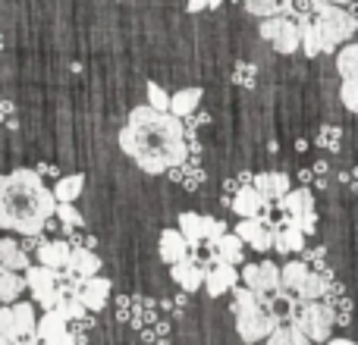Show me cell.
Instances as JSON below:
<instances>
[{
    "label": "cell",
    "mask_w": 358,
    "mask_h": 345,
    "mask_svg": "<svg viewBox=\"0 0 358 345\" xmlns=\"http://www.w3.org/2000/svg\"><path fill=\"white\" fill-rule=\"evenodd\" d=\"M189 245L192 242L182 235V229H164L161 233V239H157V254H161V260L164 264H179V260H185L189 258Z\"/></svg>",
    "instance_id": "obj_12"
},
{
    "label": "cell",
    "mask_w": 358,
    "mask_h": 345,
    "mask_svg": "<svg viewBox=\"0 0 358 345\" xmlns=\"http://www.w3.org/2000/svg\"><path fill=\"white\" fill-rule=\"evenodd\" d=\"M57 216H60L63 226H82V223H85V220H82V214L73 207V204H57Z\"/></svg>",
    "instance_id": "obj_36"
},
{
    "label": "cell",
    "mask_w": 358,
    "mask_h": 345,
    "mask_svg": "<svg viewBox=\"0 0 358 345\" xmlns=\"http://www.w3.org/2000/svg\"><path fill=\"white\" fill-rule=\"evenodd\" d=\"M242 286L255 289L258 295H277L283 286V267H277V260H261V264H245L242 267Z\"/></svg>",
    "instance_id": "obj_8"
},
{
    "label": "cell",
    "mask_w": 358,
    "mask_h": 345,
    "mask_svg": "<svg viewBox=\"0 0 358 345\" xmlns=\"http://www.w3.org/2000/svg\"><path fill=\"white\" fill-rule=\"evenodd\" d=\"M223 3V0H210V10H217V6H220Z\"/></svg>",
    "instance_id": "obj_41"
},
{
    "label": "cell",
    "mask_w": 358,
    "mask_h": 345,
    "mask_svg": "<svg viewBox=\"0 0 358 345\" xmlns=\"http://www.w3.org/2000/svg\"><path fill=\"white\" fill-rule=\"evenodd\" d=\"M236 233L245 239V245H252L255 251H271L273 248V226H267L261 216H245L239 220Z\"/></svg>",
    "instance_id": "obj_11"
},
{
    "label": "cell",
    "mask_w": 358,
    "mask_h": 345,
    "mask_svg": "<svg viewBox=\"0 0 358 345\" xmlns=\"http://www.w3.org/2000/svg\"><path fill=\"white\" fill-rule=\"evenodd\" d=\"M308 273L311 270L302 264V260H286V264H283V286L289 292H299V289H302V283L308 279Z\"/></svg>",
    "instance_id": "obj_31"
},
{
    "label": "cell",
    "mask_w": 358,
    "mask_h": 345,
    "mask_svg": "<svg viewBox=\"0 0 358 345\" xmlns=\"http://www.w3.org/2000/svg\"><path fill=\"white\" fill-rule=\"evenodd\" d=\"M305 235H308V233L289 220L283 229H273V251H280V254H299L305 248Z\"/></svg>",
    "instance_id": "obj_18"
},
{
    "label": "cell",
    "mask_w": 358,
    "mask_h": 345,
    "mask_svg": "<svg viewBox=\"0 0 358 345\" xmlns=\"http://www.w3.org/2000/svg\"><path fill=\"white\" fill-rule=\"evenodd\" d=\"M110 289H113V283L107 277H88L85 283H82V302H85V308L88 311H101V308H107V302H110Z\"/></svg>",
    "instance_id": "obj_13"
},
{
    "label": "cell",
    "mask_w": 358,
    "mask_h": 345,
    "mask_svg": "<svg viewBox=\"0 0 358 345\" xmlns=\"http://www.w3.org/2000/svg\"><path fill=\"white\" fill-rule=\"evenodd\" d=\"M324 345H358V342H352V339H343V336H334V339H327Z\"/></svg>",
    "instance_id": "obj_38"
},
{
    "label": "cell",
    "mask_w": 358,
    "mask_h": 345,
    "mask_svg": "<svg viewBox=\"0 0 358 345\" xmlns=\"http://www.w3.org/2000/svg\"><path fill=\"white\" fill-rule=\"evenodd\" d=\"M82 191H85V176L82 172H69V176H60L54 182V195L60 204H73Z\"/></svg>",
    "instance_id": "obj_25"
},
{
    "label": "cell",
    "mask_w": 358,
    "mask_h": 345,
    "mask_svg": "<svg viewBox=\"0 0 358 345\" xmlns=\"http://www.w3.org/2000/svg\"><path fill=\"white\" fill-rule=\"evenodd\" d=\"M264 207H267V198L261 195L255 185H242L233 198V210L242 216V220H245V216H261Z\"/></svg>",
    "instance_id": "obj_17"
},
{
    "label": "cell",
    "mask_w": 358,
    "mask_h": 345,
    "mask_svg": "<svg viewBox=\"0 0 358 345\" xmlns=\"http://www.w3.org/2000/svg\"><path fill=\"white\" fill-rule=\"evenodd\" d=\"M0 267H6V270H19V273H25L31 267L25 248L19 245L13 235H3V239H0Z\"/></svg>",
    "instance_id": "obj_19"
},
{
    "label": "cell",
    "mask_w": 358,
    "mask_h": 345,
    "mask_svg": "<svg viewBox=\"0 0 358 345\" xmlns=\"http://www.w3.org/2000/svg\"><path fill=\"white\" fill-rule=\"evenodd\" d=\"M280 204H283L286 216H289L296 226H302L305 233H315L317 210H315V195H311L308 189H292Z\"/></svg>",
    "instance_id": "obj_9"
},
{
    "label": "cell",
    "mask_w": 358,
    "mask_h": 345,
    "mask_svg": "<svg viewBox=\"0 0 358 345\" xmlns=\"http://www.w3.org/2000/svg\"><path fill=\"white\" fill-rule=\"evenodd\" d=\"M170 279H176L179 289H185V292H198V289L204 286V279H208V273H204L192 258H185V260H179V264L170 267Z\"/></svg>",
    "instance_id": "obj_16"
},
{
    "label": "cell",
    "mask_w": 358,
    "mask_h": 345,
    "mask_svg": "<svg viewBox=\"0 0 358 345\" xmlns=\"http://www.w3.org/2000/svg\"><path fill=\"white\" fill-rule=\"evenodd\" d=\"M0 336H3V345H16V342L25 345V342L38 339L35 304H29V302L3 304L0 308Z\"/></svg>",
    "instance_id": "obj_5"
},
{
    "label": "cell",
    "mask_w": 358,
    "mask_h": 345,
    "mask_svg": "<svg viewBox=\"0 0 358 345\" xmlns=\"http://www.w3.org/2000/svg\"><path fill=\"white\" fill-rule=\"evenodd\" d=\"M336 73H340L343 79H352V75H358V44L355 41L343 44V47L336 50Z\"/></svg>",
    "instance_id": "obj_28"
},
{
    "label": "cell",
    "mask_w": 358,
    "mask_h": 345,
    "mask_svg": "<svg viewBox=\"0 0 358 345\" xmlns=\"http://www.w3.org/2000/svg\"><path fill=\"white\" fill-rule=\"evenodd\" d=\"M57 195L38 170H13L0 179V229L19 235H41L50 216H57Z\"/></svg>",
    "instance_id": "obj_2"
},
{
    "label": "cell",
    "mask_w": 358,
    "mask_h": 345,
    "mask_svg": "<svg viewBox=\"0 0 358 345\" xmlns=\"http://www.w3.org/2000/svg\"><path fill=\"white\" fill-rule=\"evenodd\" d=\"M292 323H296L299 330H305V333L311 336L317 345H324L327 339H334V311H330V304H321V302H302L299 298V308H296V317H292Z\"/></svg>",
    "instance_id": "obj_6"
},
{
    "label": "cell",
    "mask_w": 358,
    "mask_h": 345,
    "mask_svg": "<svg viewBox=\"0 0 358 345\" xmlns=\"http://www.w3.org/2000/svg\"><path fill=\"white\" fill-rule=\"evenodd\" d=\"M242 6H245V13H252L258 19H271V16H277L280 0H242Z\"/></svg>",
    "instance_id": "obj_32"
},
{
    "label": "cell",
    "mask_w": 358,
    "mask_h": 345,
    "mask_svg": "<svg viewBox=\"0 0 358 345\" xmlns=\"http://www.w3.org/2000/svg\"><path fill=\"white\" fill-rule=\"evenodd\" d=\"M340 98H343V104H346V110L358 113V75H352V79H343Z\"/></svg>",
    "instance_id": "obj_34"
},
{
    "label": "cell",
    "mask_w": 358,
    "mask_h": 345,
    "mask_svg": "<svg viewBox=\"0 0 358 345\" xmlns=\"http://www.w3.org/2000/svg\"><path fill=\"white\" fill-rule=\"evenodd\" d=\"M201 88L198 85H189V88H179V91L173 94V101H170V113L179 119L192 117V113L198 110V104H201Z\"/></svg>",
    "instance_id": "obj_23"
},
{
    "label": "cell",
    "mask_w": 358,
    "mask_h": 345,
    "mask_svg": "<svg viewBox=\"0 0 358 345\" xmlns=\"http://www.w3.org/2000/svg\"><path fill=\"white\" fill-rule=\"evenodd\" d=\"M315 22H317V31H321V41H324V54H336L343 44L352 41L355 35V19L346 6L340 3H317L315 6Z\"/></svg>",
    "instance_id": "obj_4"
},
{
    "label": "cell",
    "mask_w": 358,
    "mask_h": 345,
    "mask_svg": "<svg viewBox=\"0 0 358 345\" xmlns=\"http://www.w3.org/2000/svg\"><path fill=\"white\" fill-rule=\"evenodd\" d=\"M25 286H29L25 273H19V270H6V267H0V302H3V304H16Z\"/></svg>",
    "instance_id": "obj_22"
},
{
    "label": "cell",
    "mask_w": 358,
    "mask_h": 345,
    "mask_svg": "<svg viewBox=\"0 0 358 345\" xmlns=\"http://www.w3.org/2000/svg\"><path fill=\"white\" fill-rule=\"evenodd\" d=\"M66 314H63L60 308H54V311H44V317L38 321V339H41L44 345L48 342H54V339H60V336H66L69 330H66Z\"/></svg>",
    "instance_id": "obj_20"
},
{
    "label": "cell",
    "mask_w": 358,
    "mask_h": 345,
    "mask_svg": "<svg viewBox=\"0 0 358 345\" xmlns=\"http://www.w3.org/2000/svg\"><path fill=\"white\" fill-rule=\"evenodd\" d=\"M236 298H233V317H236V330H239V339L255 345V342H267V336L280 327L277 317L271 314L261 295L248 286H236Z\"/></svg>",
    "instance_id": "obj_3"
},
{
    "label": "cell",
    "mask_w": 358,
    "mask_h": 345,
    "mask_svg": "<svg viewBox=\"0 0 358 345\" xmlns=\"http://www.w3.org/2000/svg\"><path fill=\"white\" fill-rule=\"evenodd\" d=\"M198 10H210V0H189V13H198Z\"/></svg>",
    "instance_id": "obj_37"
},
{
    "label": "cell",
    "mask_w": 358,
    "mask_h": 345,
    "mask_svg": "<svg viewBox=\"0 0 358 345\" xmlns=\"http://www.w3.org/2000/svg\"><path fill=\"white\" fill-rule=\"evenodd\" d=\"M120 148L142 172L164 176L185 161V138L179 117L170 110H155L151 104L132 107L126 126L120 129Z\"/></svg>",
    "instance_id": "obj_1"
},
{
    "label": "cell",
    "mask_w": 358,
    "mask_h": 345,
    "mask_svg": "<svg viewBox=\"0 0 358 345\" xmlns=\"http://www.w3.org/2000/svg\"><path fill=\"white\" fill-rule=\"evenodd\" d=\"M69 258H73V245L63 239H54V242H41L38 245V264L44 267H54V270H66L69 267Z\"/></svg>",
    "instance_id": "obj_15"
},
{
    "label": "cell",
    "mask_w": 358,
    "mask_h": 345,
    "mask_svg": "<svg viewBox=\"0 0 358 345\" xmlns=\"http://www.w3.org/2000/svg\"><path fill=\"white\" fill-rule=\"evenodd\" d=\"M66 273H73V277H98L101 273V258L98 254H92L88 248H73V258H69V267Z\"/></svg>",
    "instance_id": "obj_24"
},
{
    "label": "cell",
    "mask_w": 358,
    "mask_h": 345,
    "mask_svg": "<svg viewBox=\"0 0 358 345\" xmlns=\"http://www.w3.org/2000/svg\"><path fill=\"white\" fill-rule=\"evenodd\" d=\"M324 3H340V6H346V3H352V0H324Z\"/></svg>",
    "instance_id": "obj_40"
},
{
    "label": "cell",
    "mask_w": 358,
    "mask_h": 345,
    "mask_svg": "<svg viewBox=\"0 0 358 345\" xmlns=\"http://www.w3.org/2000/svg\"><path fill=\"white\" fill-rule=\"evenodd\" d=\"M242 248H245V239H242L239 233H227L220 242L214 245V260H223V264H233V267H239L242 264Z\"/></svg>",
    "instance_id": "obj_21"
},
{
    "label": "cell",
    "mask_w": 358,
    "mask_h": 345,
    "mask_svg": "<svg viewBox=\"0 0 358 345\" xmlns=\"http://www.w3.org/2000/svg\"><path fill=\"white\" fill-rule=\"evenodd\" d=\"M252 185L267 198V201H283V198L292 191L286 172H258V176L252 179Z\"/></svg>",
    "instance_id": "obj_14"
},
{
    "label": "cell",
    "mask_w": 358,
    "mask_h": 345,
    "mask_svg": "<svg viewBox=\"0 0 358 345\" xmlns=\"http://www.w3.org/2000/svg\"><path fill=\"white\" fill-rule=\"evenodd\" d=\"M179 229H182V235L192 242V245H198V242L204 239V214L182 210V214H179Z\"/></svg>",
    "instance_id": "obj_29"
},
{
    "label": "cell",
    "mask_w": 358,
    "mask_h": 345,
    "mask_svg": "<svg viewBox=\"0 0 358 345\" xmlns=\"http://www.w3.org/2000/svg\"><path fill=\"white\" fill-rule=\"evenodd\" d=\"M239 283H242V273L236 270L233 264H223V260H217L214 270H208L204 292H208L210 298H220V295H227V292H233Z\"/></svg>",
    "instance_id": "obj_10"
},
{
    "label": "cell",
    "mask_w": 358,
    "mask_h": 345,
    "mask_svg": "<svg viewBox=\"0 0 358 345\" xmlns=\"http://www.w3.org/2000/svg\"><path fill=\"white\" fill-rule=\"evenodd\" d=\"M302 302H321L327 295V277L324 273H308V279L302 283V289L296 292Z\"/></svg>",
    "instance_id": "obj_30"
},
{
    "label": "cell",
    "mask_w": 358,
    "mask_h": 345,
    "mask_svg": "<svg viewBox=\"0 0 358 345\" xmlns=\"http://www.w3.org/2000/svg\"><path fill=\"white\" fill-rule=\"evenodd\" d=\"M148 104L155 107V110H170V101H173V94L167 91L164 85H157V82H148Z\"/></svg>",
    "instance_id": "obj_33"
},
{
    "label": "cell",
    "mask_w": 358,
    "mask_h": 345,
    "mask_svg": "<svg viewBox=\"0 0 358 345\" xmlns=\"http://www.w3.org/2000/svg\"><path fill=\"white\" fill-rule=\"evenodd\" d=\"M267 345H317L305 330H299L296 323L289 327H277L271 336H267Z\"/></svg>",
    "instance_id": "obj_27"
},
{
    "label": "cell",
    "mask_w": 358,
    "mask_h": 345,
    "mask_svg": "<svg viewBox=\"0 0 358 345\" xmlns=\"http://www.w3.org/2000/svg\"><path fill=\"white\" fill-rule=\"evenodd\" d=\"M299 29H302V54L305 57H317L324 54V41H321V31H317V22L308 16L299 19Z\"/></svg>",
    "instance_id": "obj_26"
},
{
    "label": "cell",
    "mask_w": 358,
    "mask_h": 345,
    "mask_svg": "<svg viewBox=\"0 0 358 345\" xmlns=\"http://www.w3.org/2000/svg\"><path fill=\"white\" fill-rule=\"evenodd\" d=\"M227 235V223L214 220V216L204 214V242H210V245H217V242Z\"/></svg>",
    "instance_id": "obj_35"
},
{
    "label": "cell",
    "mask_w": 358,
    "mask_h": 345,
    "mask_svg": "<svg viewBox=\"0 0 358 345\" xmlns=\"http://www.w3.org/2000/svg\"><path fill=\"white\" fill-rule=\"evenodd\" d=\"M261 38L271 41L277 54H296L302 47V29H299V22H292L286 16L261 19Z\"/></svg>",
    "instance_id": "obj_7"
},
{
    "label": "cell",
    "mask_w": 358,
    "mask_h": 345,
    "mask_svg": "<svg viewBox=\"0 0 358 345\" xmlns=\"http://www.w3.org/2000/svg\"><path fill=\"white\" fill-rule=\"evenodd\" d=\"M48 345H76V339H73V336H60V339H54V342H48Z\"/></svg>",
    "instance_id": "obj_39"
}]
</instances>
